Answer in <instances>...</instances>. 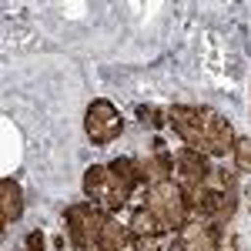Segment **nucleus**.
<instances>
[{"label": "nucleus", "mask_w": 251, "mask_h": 251, "mask_svg": "<svg viewBox=\"0 0 251 251\" xmlns=\"http://www.w3.org/2000/svg\"><path fill=\"white\" fill-rule=\"evenodd\" d=\"M148 208L157 214V221L168 228V231H177L181 225L191 221V211H188V201H184V191L177 181H161L154 188H148Z\"/></svg>", "instance_id": "nucleus-4"}, {"label": "nucleus", "mask_w": 251, "mask_h": 251, "mask_svg": "<svg viewBox=\"0 0 251 251\" xmlns=\"http://www.w3.org/2000/svg\"><path fill=\"white\" fill-rule=\"evenodd\" d=\"M84 194L94 201L97 208H104L107 214H117L134 191L111 171V164H91L84 171Z\"/></svg>", "instance_id": "nucleus-2"}, {"label": "nucleus", "mask_w": 251, "mask_h": 251, "mask_svg": "<svg viewBox=\"0 0 251 251\" xmlns=\"http://www.w3.org/2000/svg\"><path fill=\"white\" fill-rule=\"evenodd\" d=\"M168 251H221V225L191 218L174 231V241Z\"/></svg>", "instance_id": "nucleus-6"}, {"label": "nucleus", "mask_w": 251, "mask_h": 251, "mask_svg": "<svg viewBox=\"0 0 251 251\" xmlns=\"http://www.w3.org/2000/svg\"><path fill=\"white\" fill-rule=\"evenodd\" d=\"M107 221V211L97 208L94 201H77L64 211V228H67V238L77 251H91L97 248L100 241V228Z\"/></svg>", "instance_id": "nucleus-3"}, {"label": "nucleus", "mask_w": 251, "mask_h": 251, "mask_svg": "<svg viewBox=\"0 0 251 251\" xmlns=\"http://www.w3.org/2000/svg\"><path fill=\"white\" fill-rule=\"evenodd\" d=\"M141 174H144V184H148V188H154V184H161V181H171L174 157L164 151L161 141H154V151L141 161Z\"/></svg>", "instance_id": "nucleus-8"}, {"label": "nucleus", "mask_w": 251, "mask_h": 251, "mask_svg": "<svg viewBox=\"0 0 251 251\" xmlns=\"http://www.w3.org/2000/svg\"><path fill=\"white\" fill-rule=\"evenodd\" d=\"M131 248L134 251H168L164 248V234H137V238H131Z\"/></svg>", "instance_id": "nucleus-14"}, {"label": "nucleus", "mask_w": 251, "mask_h": 251, "mask_svg": "<svg viewBox=\"0 0 251 251\" xmlns=\"http://www.w3.org/2000/svg\"><path fill=\"white\" fill-rule=\"evenodd\" d=\"M111 171H114L131 191H137V188L144 184V174H141V161H137V157H114V161H111Z\"/></svg>", "instance_id": "nucleus-12"}, {"label": "nucleus", "mask_w": 251, "mask_h": 251, "mask_svg": "<svg viewBox=\"0 0 251 251\" xmlns=\"http://www.w3.org/2000/svg\"><path fill=\"white\" fill-rule=\"evenodd\" d=\"M121 131H124V117H121V111L107 97H97V100L87 104V111H84V134H87L91 144L104 148V144L117 141Z\"/></svg>", "instance_id": "nucleus-5"}, {"label": "nucleus", "mask_w": 251, "mask_h": 251, "mask_svg": "<svg viewBox=\"0 0 251 251\" xmlns=\"http://www.w3.org/2000/svg\"><path fill=\"white\" fill-rule=\"evenodd\" d=\"M174 181L188 191V188H201L204 184V177H208V171H211V164H208V157L198 154V151H191V148H181V151H174Z\"/></svg>", "instance_id": "nucleus-7"}, {"label": "nucleus", "mask_w": 251, "mask_h": 251, "mask_svg": "<svg viewBox=\"0 0 251 251\" xmlns=\"http://www.w3.org/2000/svg\"><path fill=\"white\" fill-rule=\"evenodd\" d=\"M137 121L157 131V127H164V124H168V111H157V107H137Z\"/></svg>", "instance_id": "nucleus-15"}, {"label": "nucleus", "mask_w": 251, "mask_h": 251, "mask_svg": "<svg viewBox=\"0 0 251 251\" xmlns=\"http://www.w3.org/2000/svg\"><path fill=\"white\" fill-rule=\"evenodd\" d=\"M168 124L177 137L204 157H225L234 148V127L228 117H221L211 107H191V104H174L168 107Z\"/></svg>", "instance_id": "nucleus-1"}, {"label": "nucleus", "mask_w": 251, "mask_h": 251, "mask_svg": "<svg viewBox=\"0 0 251 251\" xmlns=\"http://www.w3.org/2000/svg\"><path fill=\"white\" fill-rule=\"evenodd\" d=\"M24 214V191L14 177H0V225H14Z\"/></svg>", "instance_id": "nucleus-9"}, {"label": "nucleus", "mask_w": 251, "mask_h": 251, "mask_svg": "<svg viewBox=\"0 0 251 251\" xmlns=\"http://www.w3.org/2000/svg\"><path fill=\"white\" fill-rule=\"evenodd\" d=\"M131 245V231H127V225H117L114 218L107 214V221H104V228H100V241H97V248L104 251H121Z\"/></svg>", "instance_id": "nucleus-10"}, {"label": "nucleus", "mask_w": 251, "mask_h": 251, "mask_svg": "<svg viewBox=\"0 0 251 251\" xmlns=\"http://www.w3.org/2000/svg\"><path fill=\"white\" fill-rule=\"evenodd\" d=\"M231 157H234V168H238V171L251 174V137H238V141H234Z\"/></svg>", "instance_id": "nucleus-13"}, {"label": "nucleus", "mask_w": 251, "mask_h": 251, "mask_svg": "<svg viewBox=\"0 0 251 251\" xmlns=\"http://www.w3.org/2000/svg\"><path fill=\"white\" fill-rule=\"evenodd\" d=\"M127 231H131V238H137V234H168V228L157 221V214L151 211V208H137V211L131 214Z\"/></svg>", "instance_id": "nucleus-11"}, {"label": "nucleus", "mask_w": 251, "mask_h": 251, "mask_svg": "<svg viewBox=\"0 0 251 251\" xmlns=\"http://www.w3.org/2000/svg\"><path fill=\"white\" fill-rule=\"evenodd\" d=\"M17 251H44V231H30Z\"/></svg>", "instance_id": "nucleus-16"}, {"label": "nucleus", "mask_w": 251, "mask_h": 251, "mask_svg": "<svg viewBox=\"0 0 251 251\" xmlns=\"http://www.w3.org/2000/svg\"><path fill=\"white\" fill-rule=\"evenodd\" d=\"M91 251H104V248H91Z\"/></svg>", "instance_id": "nucleus-17"}]
</instances>
